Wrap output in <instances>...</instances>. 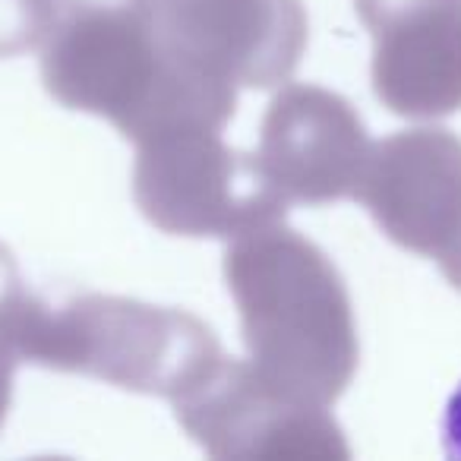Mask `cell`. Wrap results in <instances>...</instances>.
<instances>
[{
	"label": "cell",
	"mask_w": 461,
	"mask_h": 461,
	"mask_svg": "<svg viewBox=\"0 0 461 461\" xmlns=\"http://www.w3.org/2000/svg\"><path fill=\"white\" fill-rule=\"evenodd\" d=\"M442 442H446L448 458L461 461V385L452 392L446 404V417H442Z\"/></svg>",
	"instance_id": "obj_1"
}]
</instances>
